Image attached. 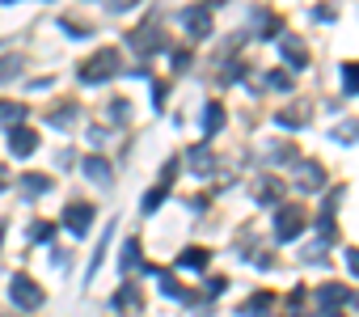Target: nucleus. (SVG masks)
<instances>
[{
  "label": "nucleus",
  "instance_id": "nucleus-1",
  "mask_svg": "<svg viewBox=\"0 0 359 317\" xmlns=\"http://www.w3.org/2000/svg\"><path fill=\"white\" fill-rule=\"evenodd\" d=\"M127 47H131L135 55H156V51H169V39H165L161 18H144V22L127 34Z\"/></svg>",
  "mask_w": 359,
  "mask_h": 317
},
{
  "label": "nucleus",
  "instance_id": "nucleus-2",
  "mask_svg": "<svg viewBox=\"0 0 359 317\" xmlns=\"http://www.w3.org/2000/svg\"><path fill=\"white\" fill-rule=\"evenodd\" d=\"M118 68H123V55H118L114 47H97V51L81 64V81H85V85H102V81L118 76Z\"/></svg>",
  "mask_w": 359,
  "mask_h": 317
},
{
  "label": "nucleus",
  "instance_id": "nucleus-3",
  "mask_svg": "<svg viewBox=\"0 0 359 317\" xmlns=\"http://www.w3.org/2000/svg\"><path fill=\"white\" fill-rule=\"evenodd\" d=\"M9 296H13V304H18L22 313H34V309H43V300H47L43 288H39L26 271H18V275L9 279Z\"/></svg>",
  "mask_w": 359,
  "mask_h": 317
},
{
  "label": "nucleus",
  "instance_id": "nucleus-4",
  "mask_svg": "<svg viewBox=\"0 0 359 317\" xmlns=\"http://www.w3.org/2000/svg\"><path fill=\"white\" fill-rule=\"evenodd\" d=\"M304 229H309V216L300 208H292V203H279V212H275V237L279 241H296Z\"/></svg>",
  "mask_w": 359,
  "mask_h": 317
},
{
  "label": "nucleus",
  "instance_id": "nucleus-5",
  "mask_svg": "<svg viewBox=\"0 0 359 317\" xmlns=\"http://www.w3.org/2000/svg\"><path fill=\"white\" fill-rule=\"evenodd\" d=\"M296 191L300 195L325 191V166L321 161H296Z\"/></svg>",
  "mask_w": 359,
  "mask_h": 317
},
{
  "label": "nucleus",
  "instance_id": "nucleus-6",
  "mask_svg": "<svg viewBox=\"0 0 359 317\" xmlns=\"http://www.w3.org/2000/svg\"><path fill=\"white\" fill-rule=\"evenodd\" d=\"M9 152H13V156H34V152H39V131H34L30 123L9 127Z\"/></svg>",
  "mask_w": 359,
  "mask_h": 317
},
{
  "label": "nucleus",
  "instance_id": "nucleus-7",
  "mask_svg": "<svg viewBox=\"0 0 359 317\" xmlns=\"http://www.w3.org/2000/svg\"><path fill=\"white\" fill-rule=\"evenodd\" d=\"M64 224H68V233L85 237L89 224H93V208H89V203H68V208H64Z\"/></svg>",
  "mask_w": 359,
  "mask_h": 317
},
{
  "label": "nucleus",
  "instance_id": "nucleus-8",
  "mask_svg": "<svg viewBox=\"0 0 359 317\" xmlns=\"http://www.w3.org/2000/svg\"><path fill=\"white\" fill-rule=\"evenodd\" d=\"M182 26L191 30V39H208V34H212V13H208L203 5H195V9L182 13Z\"/></svg>",
  "mask_w": 359,
  "mask_h": 317
},
{
  "label": "nucleus",
  "instance_id": "nucleus-9",
  "mask_svg": "<svg viewBox=\"0 0 359 317\" xmlns=\"http://www.w3.org/2000/svg\"><path fill=\"white\" fill-rule=\"evenodd\" d=\"M279 55L287 60V68H309V51H304V43L292 39V34H279Z\"/></svg>",
  "mask_w": 359,
  "mask_h": 317
},
{
  "label": "nucleus",
  "instance_id": "nucleus-10",
  "mask_svg": "<svg viewBox=\"0 0 359 317\" xmlns=\"http://www.w3.org/2000/svg\"><path fill=\"white\" fill-rule=\"evenodd\" d=\"M81 170H85V178L89 182H97V187H110V178H114V170H110V161H106V156H85V161H81Z\"/></svg>",
  "mask_w": 359,
  "mask_h": 317
},
{
  "label": "nucleus",
  "instance_id": "nucleus-11",
  "mask_svg": "<svg viewBox=\"0 0 359 317\" xmlns=\"http://www.w3.org/2000/svg\"><path fill=\"white\" fill-rule=\"evenodd\" d=\"M254 199H258L262 208H279V203H283V182H279V178H258Z\"/></svg>",
  "mask_w": 359,
  "mask_h": 317
},
{
  "label": "nucleus",
  "instance_id": "nucleus-12",
  "mask_svg": "<svg viewBox=\"0 0 359 317\" xmlns=\"http://www.w3.org/2000/svg\"><path fill=\"white\" fill-rule=\"evenodd\" d=\"M351 300V288L346 283H321L317 288V304L321 309H338V304H346Z\"/></svg>",
  "mask_w": 359,
  "mask_h": 317
},
{
  "label": "nucleus",
  "instance_id": "nucleus-13",
  "mask_svg": "<svg viewBox=\"0 0 359 317\" xmlns=\"http://www.w3.org/2000/svg\"><path fill=\"white\" fill-rule=\"evenodd\" d=\"M187 166H191L195 174H203V178H208V174L216 170V156H212V148H208V144H195V148L187 152Z\"/></svg>",
  "mask_w": 359,
  "mask_h": 317
},
{
  "label": "nucleus",
  "instance_id": "nucleus-14",
  "mask_svg": "<svg viewBox=\"0 0 359 317\" xmlns=\"http://www.w3.org/2000/svg\"><path fill=\"white\" fill-rule=\"evenodd\" d=\"M110 304H114V313H127V309H131V313H140V309H144V296H140V288H135V283H127V288H118V292H114V300H110Z\"/></svg>",
  "mask_w": 359,
  "mask_h": 317
},
{
  "label": "nucleus",
  "instance_id": "nucleus-15",
  "mask_svg": "<svg viewBox=\"0 0 359 317\" xmlns=\"http://www.w3.org/2000/svg\"><path fill=\"white\" fill-rule=\"evenodd\" d=\"M266 156H271L275 166H296V161H300L296 144H287V140H275V144H266Z\"/></svg>",
  "mask_w": 359,
  "mask_h": 317
},
{
  "label": "nucleus",
  "instance_id": "nucleus-16",
  "mask_svg": "<svg viewBox=\"0 0 359 317\" xmlns=\"http://www.w3.org/2000/svg\"><path fill=\"white\" fill-rule=\"evenodd\" d=\"M208 262H212V254H208L203 245H191V250L177 254V267H187V271H203Z\"/></svg>",
  "mask_w": 359,
  "mask_h": 317
},
{
  "label": "nucleus",
  "instance_id": "nucleus-17",
  "mask_svg": "<svg viewBox=\"0 0 359 317\" xmlns=\"http://www.w3.org/2000/svg\"><path fill=\"white\" fill-rule=\"evenodd\" d=\"M118 267H123V275H131V271H144V254H140V241H135V237L123 245V258H118Z\"/></svg>",
  "mask_w": 359,
  "mask_h": 317
},
{
  "label": "nucleus",
  "instance_id": "nucleus-18",
  "mask_svg": "<svg viewBox=\"0 0 359 317\" xmlns=\"http://www.w3.org/2000/svg\"><path fill=\"white\" fill-rule=\"evenodd\" d=\"M47 123H51V127H64V131H72V127H76V106H72V102L55 106V110L47 114Z\"/></svg>",
  "mask_w": 359,
  "mask_h": 317
},
{
  "label": "nucleus",
  "instance_id": "nucleus-19",
  "mask_svg": "<svg viewBox=\"0 0 359 317\" xmlns=\"http://www.w3.org/2000/svg\"><path fill=\"white\" fill-rule=\"evenodd\" d=\"M224 127V106L220 102H208L203 106V135H216Z\"/></svg>",
  "mask_w": 359,
  "mask_h": 317
},
{
  "label": "nucleus",
  "instance_id": "nucleus-20",
  "mask_svg": "<svg viewBox=\"0 0 359 317\" xmlns=\"http://www.w3.org/2000/svg\"><path fill=\"white\" fill-rule=\"evenodd\" d=\"M47 191H51V178H47V174H26V178H22V195H26V199H39V195H47Z\"/></svg>",
  "mask_w": 359,
  "mask_h": 317
},
{
  "label": "nucleus",
  "instance_id": "nucleus-21",
  "mask_svg": "<svg viewBox=\"0 0 359 317\" xmlns=\"http://www.w3.org/2000/svg\"><path fill=\"white\" fill-rule=\"evenodd\" d=\"M334 144H359V119H342L334 131H330Z\"/></svg>",
  "mask_w": 359,
  "mask_h": 317
},
{
  "label": "nucleus",
  "instance_id": "nucleus-22",
  "mask_svg": "<svg viewBox=\"0 0 359 317\" xmlns=\"http://www.w3.org/2000/svg\"><path fill=\"white\" fill-rule=\"evenodd\" d=\"M271 304H275V296H271V292H254V296H250V300L241 304V317H254V313H266Z\"/></svg>",
  "mask_w": 359,
  "mask_h": 317
},
{
  "label": "nucleus",
  "instance_id": "nucleus-23",
  "mask_svg": "<svg viewBox=\"0 0 359 317\" xmlns=\"http://www.w3.org/2000/svg\"><path fill=\"white\" fill-rule=\"evenodd\" d=\"M156 275H161V292H165V296H173V300H195V296H191L182 283H177L173 275H165V271H156Z\"/></svg>",
  "mask_w": 359,
  "mask_h": 317
},
{
  "label": "nucleus",
  "instance_id": "nucleus-24",
  "mask_svg": "<svg viewBox=\"0 0 359 317\" xmlns=\"http://www.w3.org/2000/svg\"><path fill=\"white\" fill-rule=\"evenodd\" d=\"M275 123H279V127H304V123H309V114H304V106H300V110H296V106H287V110H279V114H275Z\"/></svg>",
  "mask_w": 359,
  "mask_h": 317
},
{
  "label": "nucleus",
  "instance_id": "nucleus-25",
  "mask_svg": "<svg viewBox=\"0 0 359 317\" xmlns=\"http://www.w3.org/2000/svg\"><path fill=\"white\" fill-rule=\"evenodd\" d=\"M22 114H30L22 102H0V123H9V127H18L22 123Z\"/></svg>",
  "mask_w": 359,
  "mask_h": 317
},
{
  "label": "nucleus",
  "instance_id": "nucleus-26",
  "mask_svg": "<svg viewBox=\"0 0 359 317\" xmlns=\"http://www.w3.org/2000/svg\"><path fill=\"white\" fill-rule=\"evenodd\" d=\"M22 72H26V60L22 55H5V60H0V81H13Z\"/></svg>",
  "mask_w": 359,
  "mask_h": 317
},
{
  "label": "nucleus",
  "instance_id": "nucleus-27",
  "mask_svg": "<svg viewBox=\"0 0 359 317\" xmlns=\"http://www.w3.org/2000/svg\"><path fill=\"white\" fill-rule=\"evenodd\" d=\"M266 85H271L275 93H287V89H292V72H287V68H271V72H266Z\"/></svg>",
  "mask_w": 359,
  "mask_h": 317
},
{
  "label": "nucleus",
  "instance_id": "nucleus-28",
  "mask_svg": "<svg viewBox=\"0 0 359 317\" xmlns=\"http://www.w3.org/2000/svg\"><path fill=\"white\" fill-rule=\"evenodd\" d=\"M165 199H169V187H165V182H156V187H152V191L144 195V212H156V208H161Z\"/></svg>",
  "mask_w": 359,
  "mask_h": 317
},
{
  "label": "nucleus",
  "instance_id": "nucleus-29",
  "mask_svg": "<svg viewBox=\"0 0 359 317\" xmlns=\"http://www.w3.org/2000/svg\"><path fill=\"white\" fill-rule=\"evenodd\" d=\"M51 237H55V224H51V220H34V224H30V241L43 245V241H51Z\"/></svg>",
  "mask_w": 359,
  "mask_h": 317
},
{
  "label": "nucleus",
  "instance_id": "nucleus-30",
  "mask_svg": "<svg viewBox=\"0 0 359 317\" xmlns=\"http://www.w3.org/2000/svg\"><path fill=\"white\" fill-rule=\"evenodd\" d=\"M342 89H346V93H359V64H355V60L342 64Z\"/></svg>",
  "mask_w": 359,
  "mask_h": 317
},
{
  "label": "nucleus",
  "instance_id": "nucleus-31",
  "mask_svg": "<svg viewBox=\"0 0 359 317\" xmlns=\"http://www.w3.org/2000/svg\"><path fill=\"white\" fill-rule=\"evenodd\" d=\"M110 119H114V123H127V119H131V102H127V97H114V102H110Z\"/></svg>",
  "mask_w": 359,
  "mask_h": 317
},
{
  "label": "nucleus",
  "instance_id": "nucleus-32",
  "mask_svg": "<svg viewBox=\"0 0 359 317\" xmlns=\"http://www.w3.org/2000/svg\"><path fill=\"white\" fill-rule=\"evenodd\" d=\"M317 229H321V237H334V233H338V224H334V208H325V212H321Z\"/></svg>",
  "mask_w": 359,
  "mask_h": 317
},
{
  "label": "nucleus",
  "instance_id": "nucleus-33",
  "mask_svg": "<svg viewBox=\"0 0 359 317\" xmlns=\"http://www.w3.org/2000/svg\"><path fill=\"white\" fill-rule=\"evenodd\" d=\"M279 34H283V22L279 18H266L262 22V39H279Z\"/></svg>",
  "mask_w": 359,
  "mask_h": 317
},
{
  "label": "nucleus",
  "instance_id": "nucleus-34",
  "mask_svg": "<svg viewBox=\"0 0 359 317\" xmlns=\"http://www.w3.org/2000/svg\"><path fill=\"white\" fill-rule=\"evenodd\" d=\"M110 233H114V229H106V233H102V245L110 241ZM97 267H102V250H93V262H89V275H97Z\"/></svg>",
  "mask_w": 359,
  "mask_h": 317
},
{
  "label": "nucleus",
  "instance_id": "nucleus-35",
  "mask_svg": "<svg viewBox=\"0 0 359 317\" xmlns=\"http://www.w3.org/2000/svg\"><path fill=\"white\" fill-rule=\"evenodd\" d=\"M304 258H309V262H325V241L309 245V250H304Z\"/></svg>",
  "mask_w": 359,
  "mask_h": 317
},
{
  "label": "nucleus",
  "instance_id": "nucleus-36",
  "mask_svg": "<svg viewBox=\"0 0 359 317\" xmlns=\"http://www.w3.org/2000/svg\"><path fill=\"white\" fill-rule=\"evenodd\" d=\"M131 5H140V0H106V9H110V13H127Z\"/></svg>",
  "mask_w": 359,
  "mask_h": 317
},
{
  "label": "nucleus",
  "instance_id": "nucleus-37",
  "mask_svg": "<svg viewBox=\"0 0 359 317\" xmlns=\"http://www.w3.org/2000/svg\"><path fill=\"white\" fill-rule=\"evenodd\" d=\"M165 97H169V85H165V81H156V85H152V102H156V106H165Z\"/></svg>",
  "mask_w": 359,
  "mask_h": 317
},
{
  "label": "nucleus",
  "instance_id": "nucleus-38",
  "mask_svg": "<svg viewBox=\"0 0 359 317\" xmlns=\"http://www.w3.org/2000/svg\"><path fill=\"white\" fill-rule=\"evenodd\" d=\"M224 283H229L224 275H212V279H208V292H212V296H220V292H224Z\"/></svg>",
  "mask_w": 359,
  "mask_h": 317
},
{
  "label": "nucleus",
  "instance_id": "nucleus-39",
  "mask_svg": "<svg viewBox=\"0 0 359 317\" xmlns=\"http://www.w3.org/2000/svg\"><path fill=\"white\" fill-rule=\"evenodd\" d=\"M346 267H351V275L359 279V250H346Z\"/></svg>",
  "mask_w": 359,
  "mask_h": 317
},
{
  "label": "nucleus",
  "instance_id": "nucleus-40",
  "mask_svg": "<svg viewBox=\"0 0 359 317\" xmlns=\"http://www.w3.org/2000/svg\"><path fill=\"white\" fill-rule=\"evenodd\" d=\"M60 26H64V30H68V34H76V39H81V34H89V30H85V26H81V22H60Z\"/></svg>",
  "mask_w": 359,
  "mask_h": 317
},
{
  "label": "nucleus",
  "instance_id": "nucleus-41",
  "mask_svg": "<svg viewBox=\"0 0 359 317\" xmlns=\"http://www.w3.org/2000/svg\"><path fill=\"white\" fill-rule=\"evenodd\" d=\"M191 64V51H173V68H187Z\"/></svg>",
  "mask_w": 359,
  "mask_h": 317
},
{
  "label": "nucleus",
  "instance_id": "nucleus-42",
  "mask_svg": "<svg viewBox=\"0 0 359 317\" xmlns=\"http://www.w3.org/2000/svg\"><path fill=\"white\" fill-rule=\"evenodd\" d=\"M5 187H9V170H5V166H0V191H5Z\"/></svg>",
  "mask_w": 359,
  "mask_h": 317
},
{
  "label": "nucleus",
  "instance_id": "nucleus-43",
  "mask_svg": "<svg viewBox=\"0 0 359 317\" xmlns=\"http://www.w3.org/2000/svg\"><path fill=\"white\" fill-rule=\"evenodd\" d=\"M317 317H338V313H334V309H321V313H317Z\"/></svg>",
  "mask_w": 359,
  "mask_h": 317
},
{
  "label": "nucleus",
  "instance_id": "nucleus-44",
  "mask_svg": "<svg viewBox=\"0 0 359 317\" xmlns=\"http://www.w3.org/2000/svg\"><path fill=\"white\" fill-rule=\"evenodd\" d=\"M0 245H5V224H0Z\"/></svg>",
  "mask_w": 359,
  "mask_h": 317
},
{
  "label": "nucleus",
  "instance_id": "nucleus-45",
  "mask_svg": "<svg viewBox=\"0 0 359 317\" xmlns=\"http://www.w3.org/2000/svg\"><path fill=\"white\" fill-rule=\"evenodd\" d=\"M351 300H355V304H359V296H351Z\"/></svg>",
  "mask_w": 359,
  "mask_h": 317
},
{
  "label": "nucleus",
  "instance_id": "nucleus-46",
  "mask_svg": "<svg viewBox=\"0 0 359 317\" xmlns=\"http://www.w3.org/2000/svg\"><path fill=\"white\" fill-rule=\"evenodd\" d=\"M5 5H13V0H5Z\"/></svg>",
  "mask_w": 359,
  "mask_h": 317
}]
</instances>
